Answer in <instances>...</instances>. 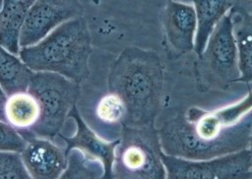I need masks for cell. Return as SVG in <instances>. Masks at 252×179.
Returning a JSON list of instances; mask_svg holds the SVG:
<instances>
[{"mask_svg":"<svg viewBox=\"0 0 252 179\" xmlns=\"http://www.w3.org/2000/svg\"><path fill=\"white\" fill-rule=\"evenodd\" d=\"M6 100H7V95L0 87V121H3V122H6L5 121V114H4V108H5Z\"/></svg>","mask_w":252,"mask_h":179,"instance_id":"obj_21","label":"cell"},{"mask_svg":"<svg viewBox=\"0 0 252 179\" xmlns=\"http://www.w3.org/2000/svg\"><path fill=\"white\" fill-rule=\"evenodd\" d=\"M34 1H2L0 10V46L16 55L20 52V34L29 9Z\"/></svg>","mask_w":252,"mask_h":179,"instance_id":"obj_15","label":"cell"},{"mask_svg":"<svg viewBox=\"0 0 252 179\" xmlns=\"http://www.w3.org/2000/svg\"><path fill=\"white\" fill-rule=\"evenodd\" d=\"M27 141L9 124L0 121V151L21 153Z\"/></svg>","mask_w":252,"mask_h":179,"instance_id":"obj_20","label":"cell"},{"mask_svg":"<svg viewBox=\"0 0 252 179\" xmlns=\"http://www.w3.org/2000/svg\"><path fill=\"white\" fill-rule=\"evenodd\" d=\"M33 75L20 58L0 46V87L6 95L28 90Z\"/></svg>","mask_w":252,"mask_h":179,"instance_id":"obj_17","label":"cell"},{"mask_svg":"<svg viewBox=\"0 0 252 179\" xmlns=\"http://www.w3.org/2000/svg\"><path fill=\"white\" fill-rule=\"evenodd\" d=\"M1 7H2V1H0V10H1Z\"/></svg>","mask_w":252,"mask_h":179,"instance_id":"obj_22","label":"cell"},{"mask_svg":"<svg viewBox=\"0 0 252 179\" xmlns=\"http://www.w3.org/2000/svg\"><path fill=\"white\" fill-rule=\"evenodd\" d=\"M238 102L215 110L191 107L165 121L158 130L163 153L207 160L250 148L251 90Z\"/></svg>","mask_w":252,"mask_h":179,"instance_id":"obj_1","label":"cell"},{"mask_svg":"<svg viewBox=\"0 0 252 179\" xmlns=\"http://www.w3.org/2000/svg\"><path fill=\"white\" fill-rule=\"evenodd\" d=\"M67 152V167L58 179H105L102 163L86 155L78 149Z\"/></svg>","mask_w":252,"mask_h":179,"instance_id":"obj_18","label":"cell"},{"mask_svg":"<svg viewBox=\"0 0 252 179\" xmlns=\"http://www.w3.org/2000/svg\"><path fill=\"white\" fill-rule=\"evenodd\" d=\"M84 6L79 1L39 0L29 9L20 34L22 48L32 46L63 23L83 17Z\"/></svg>","mask_w":252,"mask_h":179,"instance_id":"obj_8","label":"cell"},{"mask_svg":"<svg viewBox=\"0 0 252 179\" xmlns=\"http://www.w3.org/2000/svg\"><path fill=\"white\" fill-rule=\"evenodd\" d=\"M21 157L32 179H58L67 167L66 149L48 139L28 140Z\"/></svg>","mask_w":252,"mask_h":179,"instance_id":"obj_10","label":"cell"},{"mask_svg":"<svg viewBox=\"0 0 252 179\" xmlns=\"http://www.w3.org/2000/svg\"><path fill=\"white\" fill-rule=\"evenodd\" d=\"M229 15L238 57L239 82H244L250 86L252 78V17L249 11L242 6L236 5L235 2L229 10Z\"/></svg>","mask_w":252,"mask_h":179,"instance_id":"obj_14","label":"cell"},{"mask_svg":"<svg viewBox=\"0 0 252 179\" xmlns=\"http://www.w3.org/2000/svg\"><path fill=\"white\" fill-rule=\"evenodd\" d=\"M166 49L171 58L182 56L194 49L196 15L193 5L167 1L161 12Z\"/></svg>","mask_w":252,"mask_h":179,"instance_id":"obj_9","label":"cell"},{"mask_svg":"<svg viewBox=\"0 0 252 179\" xmlns=\"http://www.w3.org/2000/svg\"><path fill=\"white\" fill-rule=\"evenodd\" d=\"M0 179H32L21 157V153L0 151Z\"/></svg>","mask_w":252,"mask_h":179,"instance_id":"obj_19","label":"cell"},{"mask_svg":"<svg viewBox=\"0 0 252 179\" xmlns=\"http://www.w3.org/2000/svg\"><path fill=\"white\" fill-rule=\"evenodd\" d=\"M127 121V108L119 95L107 90L94 102L89 127L107 142L117 141Z\"/></svg>","mask_w":252,"mask_h":179,"instance_id":"obj_11","label":"cell"},{"mask_svg":"<svg viewBox=\"0 0 252 179\" xmlns=\"http://www.w3.org/2000/svg\"><path fill=\"white\" fill-rule=\"evenodd\" d=\"M92 38L84 17L69 20L38 43L20 49V59L32 72H48L81 84L90 76Z\"/></svg>","mask_w":252,"mask_h":179,"instance_id":"obj_3","label":"cell"},{"mask_svg":"<svg viewBox=\"0 0 252 179\" xmlns=\"http://www.w3.org/2000/svg\"><path fill=\"white\" fill-rule=\"evenodd\" d=\"M69 117H72L76 123V132L71 137L62 136L67 144L66 151L71 149H78L86 155L99 160L105 170V179H110L111 169L114 157V149L118 144L115 142H107L98 137L83 120L76 107L73 108Z\"/></svg>","mask_w":252,"mask_h":179,"instance_id":"obj_12","label":"cell"},{"mask_svg":"<svg viewBox=\"0 0 252 179\" xmlns=\"http://www.w3.org/2000/svg\"><path fill=\"white\" fill-rule=\"evenodd\" d=\"M4 114L6 123L28 141L38 124L40 109L36 98L29 90H26L7 97Z\"/></svg>","mask_w":252,"mask_h":179,"instance_id":"obj_13","label":"cell"},{"mask_svg":"<svg viewBox=\"0 0 252 179\" xmlns=\"http://www.w3.org/2000/svg\"><path fill=\"white\" fill-rule=\"evenodd\" d=\"M162 152L155 126H124L114 149L110 179H165Z\"/></svg>","mask_w":252,"mask_h":179,"instance_id":"obj_4","label":"cell"},{"mask_svg":"<svg viewBox=\"0 0 252 179\" xmlns=\"http://www.w3.org/2000/svg\"><path fill=\"white\" fill-rule=\"evenodd\" d=\"M165 179H251L252 154L246 149L207 160H190L162 152Z\"/></svg>","mask_w":252,"mask_h":179,"instance_id":"obj_7","label":"cell"},{"mask_svg":"<svg viewBox=\"0 0 252 179\" xmlns=\"http://www.w3.org/2000/svg\"><path fill=\"white\" fill-rule=\"evenodd\" d=\"M197 89L201 92L222 90L239 82L238 57L229 12L218 23L203 52L194 63Z\"/></svg>","mask_w":252,"mask_h":179,"instance_id":"obj_5","label":"cell"},{"mask_svg":"<svg viewBox=\"0 0 252 179\" xmlns=\"http://www.w3.org/2000/svg\"><path fill=\"white\" fill-rule=\"evenodd\" d=\"M164 72L159 56L150 50L125 48L110 66L107 90L127 108L125 126H155L163 93Z\"/></svg>","mask_w":252,"mask_h":179,"instance_id":"obj_2","label":"cell"},{"mask_svg":"<svg viewBox=\"0 0 252 179\" xmlns=\"http://www.w3.org/2000/svg\"><path fill=\"white\" fill-rule=\"evenodd\" d=\"M196 15V32L194 50L199 56L218 23L229 12L234 2L225 0H197L193 1Z\"/></svg>","mask_w":252,"mask_h":179,"instance_id":"obj_16","label":"cell"},{"mask_svg":"<svg viewBox=\"0 0 252 179\" xmlns=\"http://www.w3.org/2000/svg\"><path fill=\"white\" fill-rule=\"evenodd\" d=\"M28 90L36 98L40 109V118L32 138L53 139L61 132L79 100L80 85L58 74L37 72Z\"/></svg>","mask_w":252,"mask_h":179,"instance_id":"obj_6","label":"cell"}]
</instances>
